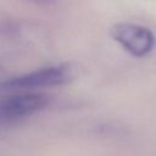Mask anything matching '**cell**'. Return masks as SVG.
Returning <instances> with one entry per match:
<instances>
[{
  "instance_id": "1",
  "label": "cell",
  "mask_w": 156,
  "mask_h": 156,
  "mask_svg": "<svg viewBox=\"0 0 156 156\" xmlns=\"http://www.w3.org/2000/svg\"><path fill=\"white\" fill-rule=\"evenodd\" d=\"M72 68L68 65H52L9 79L4 82L1 87L9 90L52 88L68 83L72 79Z\"/></svg>"
},
{
  "instance_id": "2",
  "label": "cell",
  "mask_w": 156,
  "mask_h": 156,
  "mask_svg": "<svg viewBox=\"0 0 156 156\" xmlns=\"http://www.w3.org/2000/svg\"><path fill=\"white\" fill-rule=\"evenodd\" d=\"M110 35L127 52L135 57L149 55L156 43L150 29L134 23H116L110 28Z\"/></svg>"
},
{
  "instance_id": "3",
  "label": "cell",
  "mask_w": 156,
  "mask_h": 156,
  "mask_svg": "<svg viewBox=\"0 0 156 156\" xmlns=\"http://www.w3.org/2000/svg\"><path fill=\"white\" fill-rule=\"evenodd\" d=\"M48 105V99L38 93H18L0 101V119L13 122L23 119L41 111Z\"/></svg>"
}]
</instances>
